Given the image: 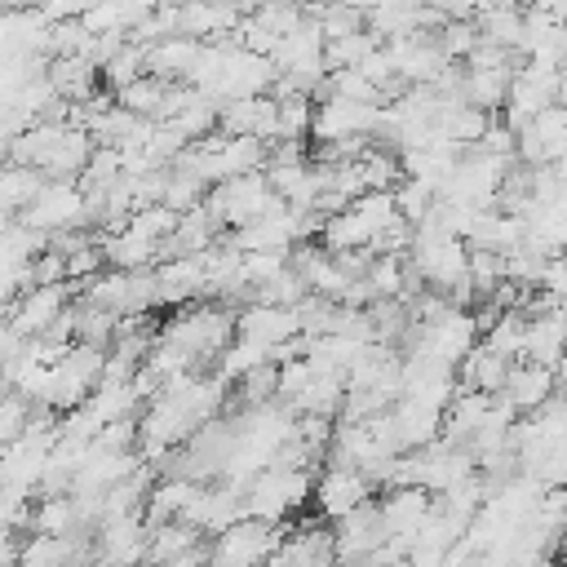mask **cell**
<instances>
[{"instance_id": "2", "label": "cell", "mask_w": 567, "mask_h": 567, "mask_svg": "<svg viewBox=\"0 0 567 567\" xmlns=\"http://www.w3.org/2000/svg\"><path fill=\"white\" fill-rule=\"evenodd\" d=\"M18 221H27L31 230H44V235L89 226V199H84L80 177H49L40 186V195L18 213Z\"/></svg>"}, {"instance_id": "19", "label": "cell", "mask_w": 567, "mask_h": 567, "mask_svg": "<svg viewBox=\"0 0 567 567\" xmlns=\"http://www.w3.org/2000/svg\"><path fill=\"white\" fill-rule=\"evenodd\" d=\"M164 93H168V80L142 75V80L124 84V89L115 93V102H120V106H128V111H137V115H146V120H155V115H159V102H164Z\"/></svg>"}, {"instance_id": "16", "label": "cell", "mask_w": 567, "mask_h": 567, "mask_svg": "<svg viewBox=\"0 0 567 567\" xmlns=\"http://www.w3.org/2000/svg\"><path fill=\"white\" fill-rule=\"evenodd\" d=\"M372 49H381V35L372 27L354 31V35H337V40H323V62L328 71H346V66H359Z\"/></svg>"}, {"instance_id": "11", "label": "cell", "mask_w": 567, "mask_h": 567, "mask_svg": "<svg viewBox=\"0 0 567 567\" xmlns=\"http://www.w3.org/2000/svg\"><path fill=\"white\" fill-rule=\"evenodd\" d=\"M49 84L58 89V97L62 102H84V97H93L97 93V80H102V71H97V62H89V58H49Z\"/></svg>"}, {"instance_id": "8", "label": "cell", "mask_w": 567, "mask_h": 567, "mask_svg": "<svg viewBox=\"0 0 567 567\" xmlns=\"http://www.w3.org/2000/svg\"><path fill=\"white\" fill-rule=\"evenodd\" d=\"M554 385H558V377H554V368H545V363H532V359H514L509 363V377H505V385H501V399L514 408V412H536V408H545L549 399H554Z\"/></svg>"}, {"instance_id": "23", "label": "cell", "mask_w": 567, "mask_h": 567, "mask_svg": "<svg viewBox=\"0 0 567 567\" xmlns=\"http://www.w3.org/2000/svg\"><path fill=\"white\" fill-rule=\"evenodd\" d=\"M4 155H9V142H4V146H0V173H4Z\"/></svg>"}, {"instance_id": "18", "label": "cell", "mask_w": 567, "mask_h": 567, "mask_svg": "<svg viewBox=\"0 0 567 567\" xmlns=\"http://www.w3.org/2000/svg\"><path fill=\"white\" fill-rule=\"evenodd\" d=\"M315 124V102L310 93H288L279 97V124H275V142H301Z\"/></svg>"}, {"instance_id": "20", "label": "cell", "mask_w": 567, "mask_h": 567, "mask_svg": "<svg viewBox=\"0 0 567 567\" xmlns=\"http://www.w3.org/2000/svg\"><path fill=\"white\" fill-rule=\"evenodd\" d=\"M27 403H31V399L18 394V390L0 394V447H9L13 439L27 434V425H31V408H27Z\"/></svg>"}, {"instance_id": "17", "label": "cell", "mask_w": 567, "mask_h": 567, "mask_svg": "<svg viewBox=\"0 0 567 567\" xmlns=\"http://www.w3.org/2000/svg\"><path fill=\"white\" fill-rule=\"evenodd\" d=\"M142 75H146V44L124 40V49H115V53L102 62V84H106L111 93H120L124 84H133V80H142Z\"/></svg>"}, {"instance_id": "9", "label": "cell", "mask_w": 567, "mask_h": 567, "mask_svg": "<svg viewBox=\"0 0 567 567\" xmlns=\"http://www.w3.org/2000/svg\"><path fill=\"white\" fill-rule=\"evenodd\" d=\"M199 49L204 40H190V35H164L155 44H146V75L155 80H190L195 62H199Z\"/></svg>"}, {"instance_id": "4", "label": "cell", "mask_w": 567, "mask_h": 567, "mask_svg": "<svg viewBox=\"0 0 567 567\" xmlns=\"http://www.w3.org/2000/svg\"><path fill=\"white\" fill-rule=\"evenodd\" d=\"M275 545H279L275 523L244 514L239 523H230L226 532H217L208 563H213V567H261V563L275 554Z\"/></svg>"}, {"instance_id": "15", "label": "cell", "mask_w": 567, "mask_h": 567, "mask_svg": "<svg viewBox=\"0 0 567 567\" xmlns=\"http://www.w3.org/2000/svg\"><path fill=\"white\" fill-rule=\"evenodd\" d=\"M75 523H80V509H75V496H71V492L44 496V501L31 509V532H35V536H66Z\"/></svg>"}, {"instance_id": "3", "label": "cell", "mask_w": 567, "mask_h": 567, "mask_svg": "<svg viewBox=\"0 0 567 567\" xmlns=\"http://www.w3.org/2000/svg\"><path fill=\"white\" fill-rule=\"evenodd\" d=\"M306 496H310L306 470H297V465H266V470L244 487V514L275 523V518H284V514H292Z\"/></svg>"}, {"instance_id": "5", "label": "cell", "mask_w": 567, "mask_h": 567, "mask_svg": "<svg viewBox=\"0 0 567 567\" xmlns=\"http://www.w3.org/2000/svg\"><path fill=\"white\" fill-rule=\"evenodd\" d=\"M235 337L252 341V346H266L270 359L279 346H288L292 337H301V319H297V306H270V301H248L239 315H235Z\"/></svg>"}, {"instance_id": "1", "label": "cell", "mask_w": 567, "mask_h": 567, "mask_svg": "<svg viewBox=\"0 0 567 567\" xmlns=\"http://www.w3.org/2000/svg\"><path fill=\"white\" fill-rule=\"evenodd\" d=\"M155 341L182 350L190 363H199V359H221V350L235 341V319H230L221 306H208V301H204V306H190V310L164 319L159 332H155Z\"/></svg>"}, {"instance_id": "22", "label": "cell", "mask_w": 567, "mask_h": 567, "mask_svg": "<svg viewBox=\"0 0 567 567\" xmlns=\"http://www.w3.org/2000/svg\"><path fill=\"white\" fill-rule=\"evenodd\" d=\"M9 226H13V213H4V208H0V235H4Z\"/></svg>"}, {"instance_id": "13", "label": "cell", "mask_w": 567, "mask_h": 567, "mask_svg": "<svg viewBox=\"0 0 567 567\" xmlns=\"http://www.w3.org/2000/svg\"><path fill=\"white\" fill-rule=\"evenodd\" d=\"M509 71H478V66H465V80H461V97L478 111H496L505 106V93H509Z\"/></svg>"}, {"instance_id": "7", "label": "cell", "mask_w": 567, "mask_h": 567, "mask_svg": "<svg viewBox=\"0 0 567 567\" xmlns=\"http://www.w3.org/2000/svg\"><path fill=\"white\" fill-rule=\"evenodd\" d=\"M372 496V478L354 465H328L323 478L315 483V505L323 518H341L350 509H359Z\"/></svg>"}, {"instance_id": "6", "label": "cell", "mask_w": 567, "mask_h": 567, "mask_svg": "<svg viewBox=\"0 0 567 567\" xmlns=\"http://www.w3.org/2000/svg\"><path fill=\"white\" fill-rule=\"evenodd\" d=\"M66 306H71V284H35L9 306V323L18 337H40L62 319Z\"/></svg>"}, {"instance_id": "10", "label": "cell", "mask_w": 567, "mask_h": 567, "mask_svg": "<svg viewBox=\"0 0 567 567\" xmlns=\"http://www.w3.org/2000/svg\"><path fill=\"white\" fill-rule=\"evenodd\" d=\"M474 27H478V40L518 49V40H523V9L514 0H478Z\"/></svg>"}, {"instance_id": "12", "label": "cell", "mask_w": 567, "mask_h": 567, "mask_svg": "<svg viewBox=\"0 0 567 567\" xmlns=\"http://www.w3.org/2000/svg\"><path fill=\"white\" fill-rule=\"evenodd\" d=\"M509 363H514V359L496 354L492 346H474V350L461 359V381H465L470 390L501 394V385H505V377H509Z\"/></svg>"}, {"instance_id": "14", "label": "cell", "mask_w": 567, "mask_h": 567, "mask_svg": "<svg viewBox=\"0 0 567 567\" xmlns=\"http://www.w3.org/2000/svg\"><path fill=\"white\" fill-rule=\"evenodd\" d=\"M44 182H49V177H44L40 168H31V164H9V168L0 173V208H4V213H22V208L40 195Z\"/></svg>"}, {"instance_id": "21", "label": "cell", "mask_w": 567, "mask_h": 567, "mask_svg": "<svg viewBox=\"0 0 567 567\" xmlns=\"http://www.w3.org/2000/svg\"><path fill=\"white\" fill-rule=\"evenodd\" d=\"M514 4H518V9H554L558 0H514Z\"/></svg>"}]
</instances>
